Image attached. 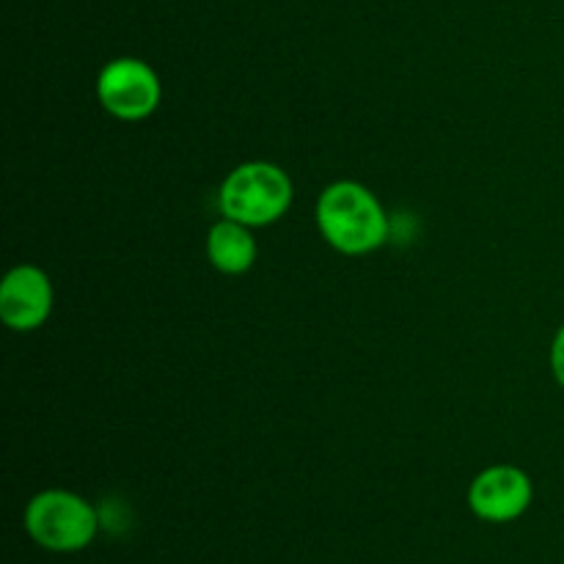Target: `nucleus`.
<instances>
[{"label":"nucleus","instance_id":"6","mask_svg":"<svg viewBox=\"0 0 564 564\" xmlns=\"http://www.w3.org/2000/svg\"><path fill=\"white\" fill-rule=\"evenodd\" d=\"M53 312V284L36 264H17L0 284V319L11 330H36Z\"/></svg>","mask_w":564,"mask_h":564},{"label":"nucleus","instance_id":"5","mask_svg":"<svg viewBox=\"0 0 564 564\" xmlns=\"http://www.w3.org/2000/svg\"><path fill=\"white\" fill-rule=\"evenodd\" d=\"M532 479L518 466H494L477 474L468 488V507L479 521L510 523L532 507Z\"/></svg>","mask_w":564,"mask_h":564},{"label":"nucleus","instance_id":"2","mask_svg":"<svg viewBox=\"0 0 564 564\" xmlns=\"http://www.w3.org/2000/svg\"><path fill=\"white\" fill-rule=\"evenodd\" d=\"M224 218L246 226H270L284 218L292 204V180L284 169L264 160L242 163L224 180L218 193Z\"/></svg>","mask_w":564,"mask_h":564},{"label":"nucleus","instance_id":"1","mask_svg":"<svg viewBox=\"0 0 564 564\" xmlns=\"http://www.w3.org/2000/svg\"><path fill=\"white\" fill-rule=\"evenodd\" d=\"M317 226L330 248L347 257L372 253L389 240V218L383 204L358 182H334L319 193Z\"/></svg>","mask_w":564,"mask_h":564},{"label":"nucleus","instance_id":"4","mask_svg":"<svg viewBox=\"0 0 564 564\" xmlns=\"http://www.w3.org/2000/svg\"><path fill=\"white\" fill-rule=\"evenodd\" d=\"M99 105L121 121H141L158 110L163 99L160 77L147 61L116 58L97 77Z\"/></svg>","mask_w":564,"mask_h":564},{"label":"nucleus","instance_id":"8","mask_svg":"<svg viewBox=\"0 0 564 564\" xmlns=\"http://www.w3.org/2000/svg\"><path fill=\"white\" fill-rule=\"evenodd\" d=\"M551 372H554L556 383L564 389V325L556 330L554 345H551Z\"/></svg>","mask_w":564,"mask_h":564},{"label":"nucleus","instance_id":"3","mask_svg":"<svg viewBox=\"0 0 564 564\" xmlns=\"http://www.w3.org/2000/svg\"><path fill=\"white\" fill-rule=\"evenodd\" d=\"M25 532L42 549L75 554L94 543L99 518L97 510L72 490H42L25 507Z\"/></svg>","mask_w":564,"mask_h":564},{"label":"nucleus","instance_id":"7","mask_svg":"<svg viewBox=\"0 0 564 564\" xmlns=\"http://www.w3.org/2000/svg\"><path fill=\"white\" fill-rule=\"evenodd\" d=\"M207 257L209 264L220 273H248L257 262V240L251 235V226L237 224L231 218H220L207 235Z\"/></svg>","mask_w":564,"mask_h":564},{"label":"nucleus","instance_id":"9","mask_svg":"<svg viewBox=\"0 0 564 564\" xmlns=\"http://www.w3.org/2000/svg\"><path fill=\"white\" fill-rule=\"evenodd\" d=\"M562 564H564V562H562Z\"/></svg>","mask_w":564,"mask_h":564}]
</instances>
